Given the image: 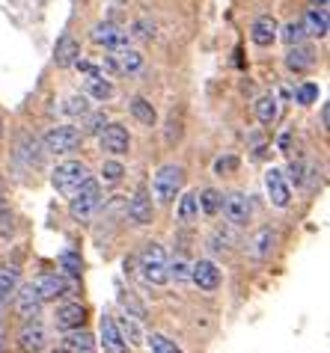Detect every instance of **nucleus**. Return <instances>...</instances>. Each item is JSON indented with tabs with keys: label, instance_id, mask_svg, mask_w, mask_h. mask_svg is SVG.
<instances>
[{
	"label": "nucleus",
	"instance_id": "obj_1",
	"mask_svg": "<svg viewBox=\"0 0 330 353\" xmlns=\"http://www.w3.org/2000/svg\"><path fill=\"white\" fill-rule=\"evenodd\" d=\"M99 205H101V184L95 179H86L81 188L69 196V214L77 223H90Z\"/></svg>",
	"mask_w": 330,
	"mask_h": 353
},
{
	"label": "nucleus",
	"instance_id": "obj_2",
	"mask_svg": "<svg viewBox=\"0 0 330 353\" xmlns=\"http://www.w3.org/2000/svg\"><path fill=\"white\" fill-rule=\"evenodd\" d=\"M140 276L146 285H164L170 282V273H167V252H164L161 243H149L140 256Z\"/></svg>",
	"mask_w": 330,
	"mask_h": 353
},
{
	"label": "nucleus",
	"instance_id": "obj_3",
	"mask_svg": "<svg viewBox=\"0 0 330 353\" xmlns=\"http://www.w3.org/2000/svg\"><path fill=\"white\" fill-rule=\"evenodd\" d=\"M182 184H184V170H182L179 163H167V166H161V170L155 172V179H152V196L161 205H167V202H173L179 196Z\"/></svg>",
	"mask_w": 330,
	"mask_h": 353
},
{
	"label": "nucleus",
	"instance_id": "obj_4",
	"mask_svg": "<svg viewBox=\"0 0 330 353\" xmlns=\"http://www.w3.org/2000/svg\"><path fill=\"white\" fill-rule=\"evenodd\" d=\"M86 179H90V172H86V166L81 161H66V163H60L54 170L51 184H54V190L60 196H72Z\"/></svg>",
	"mask_w": 330,
	"mask_h": 353
},
{
	"label": "nucleus",
	"instance_id": "obj_5",
	"mask_svg": "<svg viewBox=\"0 0 330 353\" xmlns=\"http://www.w3.org/2000/svg\"><path fill=\"white\" fill-rule=\"evenodd\" d=\"M84 134L75 128V125H60V128H51L45 134V149L51 154H72L81 149Z\"/></svg>",
	"mask_w": 330,
	"mask_h": 353
},
{
	"label": "nucleus",
	"instance_id": "obj_6",
	"mask_svg": "<svg viewBox=\"0 0 330 353\" xmlns=\"http://www.w3.org/2000/svg\"><path fill=\"white\" fill-rule=\"evenodd\" d=\"M33 291L39 294L42 303H51V300H60L66 294H72L75 285L63 276V273H42V276L33 279Z\"/></svg>",
	"mask_w": 330,
	"mask_h": 353
},
{
	"label": "nucleus",
	"instance_id": "obj_7",
	"mask_svg": "<svg viewBox=\"0 0 330 353\" xmlns=\"http://www.w3.org/2000/svg\"><path fill=\"white\" fill-rule=\"evenodd\" d=\"M191 279H193V285H197L200 291H217L220 288V282H223V273L215 261H208V259H200L197 264H191Z\"/></svg>",
	"mask_w": 330,
	"mask_h": 353
},
{
	"label": "nucleus",
	"instance_id": "obj_8",
	"mask_svg": "<svg viewBox=\"0 0 330 353\" xmlns=\"http://www.w3.org/2000/svg\"><path fill=\"white\" fill-rule=\"evenodd\" d=\"M265 190H268V199L277 205V208H286L289 202H292V184L283 175V170H277V166H271L265 172Z\"/></svg>",
	"mask_w": 330,
	"mask_h": 353
},
{
	"label": "nucleus",
	"instance_id": "obj_9",
	"mask_svg": "<svg viewBox=\"0 0 330 353\" xmlns=\"http://www.w3.org/2000/svg\"><path fill=\"white\" fill-rule=\"evenodd\" d=\"M220 211L232 225H244V223H250V217H253V205H250V199L244 193H229L226 199H223Z\"/></svg>",
	"mask_w": 330,
	"mask_h": 353
},
{
	"label": "nucleus",
	"instance_id": "obj_10",
	"mask_svg": "<svg viewBox=\"0 0 330 353\" xmlns=\"http://www.w3.org/2000/svg\"><path fill=\"white\" fill-rule=\"evenodd\" d=\"M93 42L108 48V51H122V48H128V30H122V27L104 21V24H99L93 30Z\"/></svg>",
	"mask_w": 330,
	"mask_h": 353
},
{
	"label": "nucleus",
	"instance_id": "obj_11",
	"mask_svg": "<svg viewBox=\"0 0 330 353\" xmlns=\"http://www.w3.org/2000/svg\"><path fill=\"white\" fill-rule=\"evenodd\" d=\"M99 143L108 154H128L131 149V137L122 125H104V131L99 134Z\"/></svg>",
	"mask_w": 330,
	"mask_h": 353
},
{
	"label": "nucleus",
	"instance_id": "obj_12",
	"mask_svg": "<svg viewBox=\"0 0 330 353\" xmlns=\"http://www.w3.org/2000/svg\"><path fill=\"white\" fill-rule=\"evenodd\" d=\"M39 312H42V300H39L33 285H24V288L18 285L15 288V315L27 323V321H36Z\"/></svg>",
	"mask_w": 330,
	"mask_h": 353
},
{
	"label": "nucleus",
	"instance_id": "obj_13",
	"mask_svg": "<svg viewBox=\"0 0 330 353\" xmlns=\"http://www.w3.org/2000/svg\"><path fill=\"white\" fill-rule=\"evenodd\" d=\"M152 214H155L152 196L140 188V190L128 199V220H131L134 225H149V223H152Z\"/></svg>",
	"mask_w": 330,
	"mask_h": 353
},
{
	"label": "nucleus",
	"instance_id": "obj_14",
	"mask_svg": "<svg viewBox=\"0 0 330 353\" xmlns=\"http://www.w3.org/2000/svg\"><path fill=\"white\" fill-rule=\"evenodd\" d=\"M45 341H48V332L42 323H36V321H27V327L18 332V347L24 353H39L45 347Z\"/></svg>",
	"mask_w": 330,
	"mask_h": 353
},
{
	"label": "nucleus",
	"instance_id": "obj_15",
	"mask_svg": "<svg viewBox=\"0 0 330 353\" xmlns=\"http://www.w3.org/2000/svg\"><path fill=\"white\" fill-rule=\"evenodd\" d=\"M286 65H289V72H295V74H304L309 72V68L316 65V51L309 45H292L289 48V54H286Z\"/></svg>",
	"mask_w": 330,
	"mask_h": 353
},
{
	"label": "nucleus",
	"instance_id": "obj_16",
	"mask_svg": "<svg viewBox=\"0 0 330 353\" xmlns=\"http://www.w3.org/2000/svg\"><path fill=\"white\" fill-rule=\"evenodd\" d=\"M54 321H57V327L66 330V332L84 327V321H86V306H84V303H66V306L57 309Z\"/></svg>",
	"mask_w": 330,
	"mask_h": 353
},
{
	"label": "nucleus",
	"instance_id": "obj_17",
	"mask_svg": "<svg viewBox=\"0 0 330 353\" xmlns=\"http://www.w3.org/2000/svg\"><path fill=\"white\" fill-rule=\"evenodd\" d=\"M101 345L108 353H128V341L122 339L119 327H116V321L110 315L101 318Z\"/></svg>",
	"mask_w": 330,
	"mask_h": 353
},
{
	"label": "nucleus",
	"instance_id": "obj_18",
	"mask_svg": "<svg viewBox=\"0 0 330 353\" xmlns=\"http://www.w3.org/2000/svg\"><path fill=\"white\" fill-rule=\"evenodd\" d=\"M274 247H277V232L271 229V225H262L253 238H250V252H253V259H271Z\"/></svg>",
	"mask_w": 330,
	"mask_h": 353
},
{
	"label": "nucleus",
	"instance_id": "obj_19",
	"mask_svg": "<svg viewBox=\"0 0 330 353\" xmlns=\"http://www.w3.org/2000/svg\"><path fill=\"white\" fill-rule=\"evenodd\" d=\"M250 39H253V45H259V48H271L277 42V21L271 15L256 18L253 30H250Z\"/></svg>",
	"mask_w": 330,
	"mask_h": 353
},
{
	"label": "nucleus",
	"instance_id": "obj_20",
	"mask_svg": "<svg viewBox=\"0 0 330 353\" xmlns=\"http://www.w3.org/2000/svg\"><path fill=\"white\" fill-rule=\"evenodd\" d=\"M77 57H81V45H77L75 36H60V42H57V51H54V63L60 68H69L77 63Z\"/></svg>",
	"mask_w": 330,
	"mask_h": 353
},
{
	"label": "nucleus",
	"instance_id": "obj_21",
	"mask_svg": "<svg viewBox=\"0 0 330 353\" xmlns=\"http://www.w3.org/2000/svg\"><path fill=\"white\" fill-rule=\"evenodd\" d=\"M63 350H69V353H95V339L81 327L69 330L66 332V339H63Z\"/></svg>",
	"mask_w": 330,
	"mask_h": 353
},
{
	"label": "nucleus",
	"instance_id": "obj_22",
	"mask_svg": "<svg viewBox=\"0 0 330 353\" xmlns=\"http://www.w3.org/2000/svg\"><path fill=\"white\" fill-rule=\"evenodd\" d=\"M113 63H116V72L137 74L143 68V54L134 51V48H122V51H113Z\"/></svg>",
	"mask_w": 330,
	"mask_h": 353
},
{
	"label": "nucleus",
	"instance_id": "obj_23",
	"mask_svg": "<svg viewBox=\"0 0 330 353\" xmlns=\"http://www.w3.org/2000/svg\"><path fill=\"white\" fill-rule=\"evenodd\" d=\"M300 27H304L307 36L324 39L327 36V12L324 9H307V15L300 18Z\"/></svg>",
	"mask_w": 330,
	"mask_h": 353
},
{
	"label": "nucleus",
	"instance_id": "obj_24",
	"mask_svg": "<svg viewBox=\"0 0 330 353\" xmlns=\"http://www.w3.org/2000/svg\"><path fill=\"white\" fill-rule=\"evenodd\" d=\"M289 175H292L295 188H316V184H318V170L313 163H307V161H292V166H289Z\"/></svg>",
	"mask_w": 330,
	"mask_h": 353
},
{
	"label": "nucleus",
	"instance_id": "obj_25",
	"mask_svg": "<svg viewBox=\"0 0 330 353\" xmlns=\"http://www.w3.org/2000/svg\"><path fill=\"white\" fill-rule=\"evenodd\" d=\"M18 282H21V270H18L15 264H3V268H0V306L15 294Z\"/></svg>",
	"mask_w": 330,
	"mask_h": 353
},
{
	"label": "nucleus",
	"instance_id": "obj_26",
	"mask_svg": "<svg viewBox=\"0 0 330 353\" xmlns=\"http://www.w3.org/2000/svg\"><path fill=\"white\" fill-rule=\"evenodd\" d=\"M86 95L95 98V101H110L113 98V83L104 74H93V77H86Z\"/></svg>",
	"mask_w": 330,
	"mask_h": 353
},
{
	"label": "nucleus",
	"instance_id": "obj_27",
	"mask_svg": "<svg viewBox=\"0 0 330 353\" xmlns=\"http://www.w3.org/2000/svg\"><path fill=\"white\" fill-rule=\"evenodd\" d=\"M128 110H131V116L137 119L140 125H146V128H152L155 122H158V113H155V107L146 101V98H131V104H128Z\"/></svg>",
	"mask_w": 330,
	"mask_h": 353
},
{
	"label": "nucleus",
	"instance_id": "obj_28",
	"mask_svg": "<svg viewBox=\"0 0 330 353\" xmlns=\"http://www.w3.org/2000/svg\"><path fill=\"white\" fill-rule=\"evenodd\" d=\"M179 220L182 223H197L200 220V193H184L179 202Z\"/></svg>",
	"mask_w": 330,
	"mask_h": 353
},
{
	"label": "nucleus",
	"instance_id": "obj_29",
	"mask_svg": "<svg viewBox=\"0 0 330 353\" xmlns=\"http://www.w3.org/2000/svg\"><path fill=\"white\" fill-rule=\"evenodd\" d=\"M220 205H223V193H217L215 188H208V190L200 193V211L206 214V217H217Z\"/></svg>",
	"mask_w": 330,
	"mask_h": 353
},
{
	"label": "nucleus",
	"instance_id": "obj_30",
	"mask_svg": "<svg viewBox=\"0 0 330 353\" xmlns=\"http://www.w3.org/2000/svg\"><path fill=\"white\" fill-rule=\"evenodd\" d=\"M256 116H259V122L262 125H271L277 119V98L274 95H262L259 101H256Z\"/></svg>",
	"mask_w": 330,
	"mask_h": 353
},
{
	"label": "nucleus",
	"instance_id": "obj_31",
	"mask_svg": "<svg viewBox=\"0 0 330 353\" xmlns=\"http://www.w3.org/2000/svg\"><path fill=\"white\" fill-rule=\"evenodd\" d=\"M116 327H119L122 339H125V341H131V345H140V341H143L140 323H137V321H131L128 315H122V321H116Z\"/></svg>",
	"mask_w": 330,
	"mask_h": 353
},
{
	"label": "nucleus",
	"instance_id": "obj_32",
	"mask_svg": "<svg viewBox=\"0 0 330 353\" xmlns=\"http://www.w3.org/2000/svg\"><path fill=\"white\" fill-rule=\"evenodd\" d=\"M122 175H125V166L119 161H104V166H101V181L104 184H119Z\"/></svg>",
	"mask_w": 330,
	"mask_h": 353
},
{
	"label": "nucleus",
	"instance_id": "obj_33",
	"mask_svg": "<svg viewBox=\"0 0 330 353\" xmlns=\"http://www.w3.org/2000/svg\"><path fill=\"white\" fill-rule=\"evenodd\" d=\"M167 273H170V279H176L182 285V282L191 279V264L184 259H173V261H167Z\"/></svg>",
	"mask_w": 330,
	"mask_h": 353
},
{
	"label": "nucleus",
	"instance_id": "obj_34",
	"mask_svg": "<svg viewBox=\"0 0 330 353\" xmlns=\"http://www.w3.org/2000/svg\"><path fill=\"white\" fill-rule=\"evenodd\" d=\"M60 268H63L66 276H81L84 261H81V256H77V252H63V256H60Z\"/></svg>",
	"mask_w": 330,
	"mask_h": 353
},
{
	"label": "nucleus",
	"instance_id": "obj_35",
	"mask_svg": "<svg viewBox=\"0 0 330 353\" xmlns=\"http://www.w3.org/2000/svg\"><path fill=\"white\" fill-rule=\"evenodd\" d=\"M63 110L69 116H86L90 113V101H86V95H72V98H66Z\"/></svg>",
	"mask_w": 330,
	"mask_h": 353
},
{
	"label": "nucleus",
	"instance_id": "obj_36",
	"mask_svg": "<svg viewBox=\"0 0 330 353\" xmlns=\"http://www.w3.org/2000/svg\"><path fill=\"white\" fill-rule=\"evenodd\" d=\"M307 39V33H304V27H300V21H289L286 27H283V42L292 48V45H300Z\"/></svg>",
	"mask_w": 330,
	"mask_h": 353
},
{
	"label": "nucleus",
	"instance_id": "obj_37",
	"mask_svg": "<svg viewBox=\"0 0 330 353\" xmlns=\"http://www.w3.org/2000/svg\"><path fill=\"white\" fill-rule=\"evenodd\" d=\"M149 345H152V353H182L176 347V341H170L167 336H158V332L149 339Z\"/></svg>",
	"mask_w": 330,
	"mask_h": 353
},
{
	"label": "nucleus",
	"instance_id": "obj_38",
	"mask_svg": "<svg viewBox=\"0 0 330 353\" xmlns=\"http://www.w3.org/2000/svg\"><path fill=\"white\" fill-rule=\"evenodd\" d=\"M232 250V234L229 232H215L211 234V252H217V256H223V252Z\"/></svg>",
	"mask_w": 330,
	"mask_h": 353
},
{
	"label": "nucleus",
	"instance_id": "obj_39",
	"mask_svg": "<svg viewBox=\"0 0 330 353\" xmlns=\"http://www.w3.org/2000/svg\"><path fill=\"white\" fill-rule=\"evenodd\" d=\"M241 166V161L235 158V154H223V158H217L215 161V172L217 175H232Z\"/></svg>",
	"mask_w": 330,
	"mask_h": 353
},
{
	"label": "nucleus",
	"instance_id": "obj_40",
	"mask_svg": "<svg viewBox=\"0 0 330 353\" xmlns=\"http://www.w3.org/2000/svg\"><path fill=\"white\" fill-rule=\"evenodd\" d=\"M119 303H122L125 309H128V315H134L137 321H140V318H146V306H143V303H137V300H134L131 294H125V291H122V294H119Z\"/></svg>",
	"mask_w": 330,
	"mask_h": 353
},
{
	"label": "nucleus",
	"instance_id": "obj_41",
	"mask_svg": "<svg viewBox=\"0 0 330 353\" xmlns=\"http://www.w3.org/2000/svg\"><path fill=\"white\" fill-rule=\"evenodd\" d=\"M316 98H318V86L316 83H304L298 90V104H313Z\"/></svg>",
	"mask_w": 330,
	"mask_h": 353
},
{
	"label": "nucleus",
	"instance_id": "obj_42",
	"mask_svg": "<svg viewBox=\"0 0 330 353\" xmlns=\"http://www.w3.org/2000/svg\"><path fill=\"white\" fill-rule=\"evenodd\" d=\"M104 125H108V119H104V113H93L90 119H86V131L90 134H101Z\"/></svg>",
	"mask_w": 330,
	"mask_h": 353
},
{
	"label": "nucleus",
	"instance_id": "obj_43",
	"mask_svg": "<svg viewBox=\"0 0 330 353\" xmlns=\"http://www.w3.org/2000/svg\"><path fill=\"white\" fill-rule=\"evenodd\" d=\"M0 238H12V223H6V214H0Z\"/></svg>",
	"mask_w": 330,
	"mask_h": 353
},
{
	"label": "nucleus",
	"instance_id": "obj_44",
	"mask_svg": "<svg viewBox=\"0 0 330 353\" xmlns=\"http://www.w3.org/2000/svg\"><path fill=\"white\" fill-rule=\"evenodd\" d=\"M6 208H9V196L0 190V214H6Z\"/></svg>",
	"mask_w": 330,
	"mask_h": 353
},
{
	"label": "nucleus",
	"instance_id": "obj_45",
	"mask_svg": "<svg viewBox=\"0 0 330 353\" xmlns=\"http://www.w3.org/2000/svg\"><path fill=\"white\" fill-rule=\"evenodd\" d=\"M327 122H330V107H322V125L327 128Z\"/></svg>",
	"mask_w": 330,
	"mask_h": 353
},
{
	"label": "nucleus",
	"instance_id": "obj_46",
	"mask_svg": "<svg viewBox=\"0 0 330 353\" xmlns=\"http://www.w3.org/2000/svg\"><path fill=\"white\" fill-rule=\"evenodd\" d=\"M313 9H327V0H313Z\"/></svg>",
	"mask_w": 330,
	"mask_h": 353
},
{
	"label": "nucleus",
	"instance_id": "obj_47",
	"mask_svg": "<svg viewBox=\"0 0 330 353\" xmlns=\"http://www.w3.org/2000/svg\"><path fill=\"white\" fill-rule=\"evenodd\" d=\"M54 353H69V350H54Z\"/></svg>",
	"mask_w": 330,
	"mask_h": 353
},
{
	"label": "nucleus",
	"instance_id": "obj_48",
	"mask_svg": "<svg viewBox=\"0 0 330 353\" xmlns=\"http://www.w3.org/2000/svg\"><path fill=\"white\" fill-rule=\"evenodd\" d=\"M0 134H3V125H0Z\"/></svg>",
	"mask_w": 330,
	"mask_h": 353
}]
</instances>
